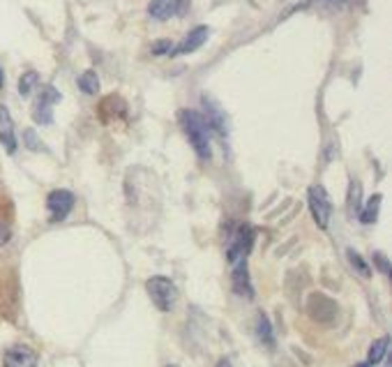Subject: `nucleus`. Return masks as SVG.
Wrapping results in <instances>:
<instances>
[{
  "label": "nucleus",
  "mask_w": 392,
  "mask_h": 367,
  "mask_svg": "<svg viewBox=\"0 0 392 367\" xmlns=\"http://www.w3.org/2000/svg\"><path fill=\"white\" fill-rule=\"evenodd\" d=\"M379 208H381V194H374V197L367 201V206L358 213L360 222H363V224H374L376 220H379Z\"/></svg>",
  "instance_id": "obj_15"
},
{
  "label": "nucleus",
  "mask_w": 392,
  "mask_h": 367,
  "mask_svg": "<svg viewBox=\"0 0 392 367\" xmlns=\"http://www.w3.org/2000/svg\"><path fill=\"white\" fill-rule=\"evenodd\" d=\"M60 95L54 86H44L33 107V121L37 125H51L54 123V107L60 102Z\"/></svg>",
  "instance_id": "obj_4"
},
{
  "label": "nucleus",
  "mask_w": 392,
  "mask_h": 367,
  "mask_svg": "<svg viewBox=\"0 0 392 367\" xmlns=\"http://www.w3.org/2000/svg\"><path fill=\"white\" fill-rule=\"evenodd\" d=\"M79 88L84 91L86 95H95L100 91V77H97L95 70H86L84 74L79 77Z\"/></svg>",
  "instance_id": "obj_17"
},
{
  "label": "nucleus",
  "mask_w": 392,
  "mask_h": 367,
  "mask_svg": "<svg viewBox=\"0 0 392 367\" xmlns=\"http://www.w3.org/2000/svg\"><path fill=\"white\" fill-rule=\"evenodd\" d=\"M0 144L10 155L17 153V134H14V121H12V114L10 109L5 107V104H0Z\"/></svg>",
  "instance_id": "obj_9"
},
{
  "label": "nucleus",
  "mask_w": 392,
  "mask_h": 367,
  "mask_svg": "<svg viewBox=\"0 0 392 367\" xmlns=\"http://www.w3.org/2000/svg\"><path fill=\"white\" fill-rule=\"evenodd\" d=\"M252 243H254V231L250 224H243V227L236 229V234H233L231 243H229V252H226V259L231 261V264H236L240 259H247V254L252 250Z\"/></svg>",
  "instance_id": "obj_5"
},
{
  "label": "nucleus",
  "mask_w": 392,
  "mask_h": 367,
  "mask_svg": "<svg viewBox=\"0 0 392 367\" xmlns=\"http://www.w3.org/2000/svg\"><path fill=\"white\" fill-rule=\"evenodd\" d=\"M24 144L30 148V151H40V148H42V141L37 139L35 130H26V132H24Z\"/></svg>",
  "instance_id": "obj_21"
},
{
  "label": "nucleus",
  "mask_w": 392,
  "mask_h": 367,
  "mask_svg": "<svg viewBox=\"0 0 392 367\" xmlns=\"http://www.w3.org/2000/svg\"><path fill=\"white\" fill-rule=\"evenodd\" d=\"M233 291L243 298H254V289L250 282V271H247V259H240L233 264Z\"/></svg>",
  "instance_id": "obj_10"
},
{
  "label": "nucleus",
  "mask_w": 392,
  "mask_h": 367,
  "mask_svg": "<svg viewBox=\"0 0 392 367\" xmlns=\"http://www.w3.org/2000/svg\"><path fill=\"white\" fill-rule=\"evenodd\" d=\"M146 289H148L150 301H153V305L160 312H171L173 307H176L178 289H176V284L169 280V277H164V275L150 277V280L146 282Z\"/></svg>",
  "instance_id": "obj_2"
},
{
  "label": "nucleus",
  "mask_w": 392,
  "mask_h": 367,
  "mask_svg": "<svg viewBox=\"0 0 392 367\" xmlns=\"http://www.w3.org/2000/svg\"><path fill=\"white\" fill-rule=\"evenodd\" d=\"M349 213L351 215L360 213V183L358 181H351V187H349Z\"/></svg>",
  "instance_id": "obj_19"
},
{
  "label": "nucleus",
  "mask_w": 392,
  "mask_h": 367,
  "mask_svg": "<svg viewBox=\"0 0 392 367\" xmlns=\"http://www.w3.org/2000/svg\"><path fill=\"white\" fill-rule=\"evenodd\" d=\"M203 107H206V116H203V118L208 121L210 130H215L220 137H226V123H224V116H222L220 107H217V104L206 95H203Z\"/></svg>",
  "instance_id": "obj_12"
},
{
  "label": "nucleus",
  "mask_w": 392,
  "mask_h": 367,
  "mask_svg": "<svg viewBox=\"0 0 392 367\" xmlns=\"http://www.w3.org/2000/svg\"><path fill=\"white\" fill-rule=\"evenodd\" d=\"M3 367H37V354L26 344H14L5 351Z\"/></svg>",
  "instance_id": "obj_7"
},
{
  "label": "nucleus",
  "mask_w": 392,
  "mask_h": 367,
  "mask_svg": "<svg viewBox=\"0 0 392 367\" xmlns=\"http://www.w3.org/2000/svg\"><path fill=\"white\" fill-rule=\"evenodd\" d=\"M47 208H49L51 220L54 222L65 220L74 208V194L70 190H54L47 197Z\"/></svg>",
  "instance_id": "obj_6"
},
{
  "label": "nucleus",
  "mask_w": 392,
  "mask_h": 367,
  "mask_svg": "<svg viewBox=\"0 0 392 367\" xmlns=\"http://www.w3.org/2000/svg\"><path fill=\"white\" fill-rule=\"evenodd\" d=\"M210 37V28L208 26H196L192 28L190 33L183 37V42L178 44V47H173V54L171 56H187V54H194L196 49H201L206 40Z\"/></svg>",
  "instance_id": "obj_8"
},
{
  "label": "nucleus",
  "mask_w": 392,
  "mask_h": 367,
  "mask_svg": "<svg viewBox=\"0 0 392 367\" xmlns=\"http://www.w3.org/2000/svg\"><path fill=\"white\" fill-rule=\"evenodd\" d=\"M215 367H233V365H231V361H226V358H224V361H220Z\"/></svg>",
  "instance_id": "obj_24"
},
{
  "label": "nucleus",
  "mask_w": 392,
  "mask_h": 367,
  "mask_svg": "<svg viewBox=\"0 0 392 367\" xmlns=\"http://www.w3.org/2000/svg\"><path fill=\"white\" fill-rule=\"evenodd\" d=\"M349 261H351V266L356 268V271L363 275V277H372V268H369V264H367L363 257H360L358 252L349 250Z\"/></svg>",
  "instance_id": "obj_18"
},
{
  "label": "nucleus",
  "mask_w": 392,
  "mask_h": 367,
  "mask_svg": "<svg viewBox=\"0 0 392 367\" xmlns=\"http://www.w3.org/2000/svg\"><path fill=\"white\" fill-rule=\"evenodd\" d=\"M309 211H312L314 222L319 224L321 229H328L330 215H333V204H330L328 192L323 190L321 185L309 187Z\"/></svg>",
  "instance_id": "obj_3"
},
{
  "label": "nucleus",
  "mask_w": 392,
  "mask_h": 367,
  "mask_svg": "<svg viewBox=\"0 0 392 367\" xmlns=\"http://www.w3.org/2000/svg\"><path fill=\"white\" fill-rule=\"evenodd\" d=\"M169 367H176V365H169Z\"/></svg>",
  "instance_id": "obj_27"
},
{
  "label": "nucleus",
  "mask_w": 392,
  "mask_h": 367,
  "mask_svg": "<svg viewBox=\"0 0 392 367\" xmlns=\"http://www.w3.org/2000/svg\"><path fill=\"white\" fill-rule=\"evenodd\" d=\"M388 349H390V337H379L376 342H372V347H369V354H367V365L369 367H374V365H379L383 358L388 356Z\"/></svg>",
  "instance_id": "obj_13"
},
{
  "label": "nucleus",
  "mask_w": 392,
  "mask_h": 367,
  "mask_svg": "<svg viewBox=\"0 0 392 367\" xmlns=\"http://www.w3.org/2000/svg\"><path fill=\"white\" fill-rule=\"evenodd\" d=\"M356 367H369V365H367V363H358Z\"/></svg>",
  "instance_id": "obj_26"
},
{
  "label": "nucleus",
  "mask_w": 392,
  "mask_h": 367,
  "mask_svg": "<svg viewBox=\"0 0 392 367\" xmlns=\"http://www.w3.org/2000/svg\"><path fill=\"white\" fill-rule=\"evenodd\" d=\"M256 335H259V340L266 344L268 349L275 347V335H273V326H270V321L266 314H259V319H256Z\"/></svg>",
  "instance_id": "obj_14"
},
{
  "label": "nucleus",
  "mask_w": 392,
  "mask_h": 367,
  "mask_svg": "<svg viewBox=\"0 0 392 367\" xmlns=\"http://www.w3.org/2000/svg\"><path fill=\"white\" fill-rule=\"evenodd\" d=\"M10 238H12V231L5 227V224H0V247L10 243Z\"/></svg>",
  "instance_id": "obj_23"
},
{
  "label": "nucleus",
  "mask_w": 392,
  "mask_h": 367,
  "mask_svg": "<svg viewBox=\"0 0 392 367\" xmlns=\"http://www.w3.org/2000/svg\"><path fill=\"white\" fill-rule=\"evenodd\" d=\"M183 10V3L180 0H150L148 5V14L157 21H167L171 17H176Z\"/></svg>",
  "instance_id": "obj_11"
},
{
  "label": "nucleus",
  "mask_w": 392,
  "mask_h": 367,
  "mask_svg": "<svg viewBox=\"0 0 392 367\" xmlns=\"http://www.w3.org/2000/svg\"><path fill=\"white\" fill-rule=\"evenodd\" d=\"M374 264L379 266V271H381L383 275H390V273H392V268H390V261H388L386 257H383L381 252H376V254H374Z\"/></svg>",
  "instance_id": "obj_22"
},
{
  "label": "nucleus",
  "mask_w": 392,
  "mask_h": 367,
  "mask_svg": "<svg viewBox=\"0 0 392 367\" xmlns=\"http://www.w3.org/2000/svg\"><path fill=\"white\" fill-rule=\"evenodd\" d=\"M180 118V125H183V132L187 134V139H190V144L194 148V153L199 155V160L208 162L210 157H213V148H210V125L208 121L203 118V114L194 109H183L178 114Z\"/></svg>",
  "instance_id": "obj_1"
},
{
  "label": "nucleus",
  "mask_w": 392,
  "mask_h": 367,
  "mask_svg": "<svg viewBox=\"0 0 392 367\" xmlns=\"http://www.w3.org/2000/svg\"><path fill=\"white\" fill-rule=\"evenodd\" d=\"M5 86V74H3V67H0V88Z\"/></svg>",
  "instance_id": "obj_25"
},
{
  "label": "nucleus",
  "mask_w": 392,
  "mask_h": 367,
  "mask_svg": "<svg viewBox=\"0 0 392 367\" xmlns=\"http://www.w3.org/2000/svg\"><path fill=\"white\" fill-rule=\"evenodd\" d=\"M37 86H40V74H37L35 70H28V72L21 74V79H19V95L30 97V93H33Z\"/></svg>",
  "instance_id": "obj_16"
},
{
  "label": "nucleus",
  "mask_w": 392,
  "mask_h": 367,
  "mask_svg": "<svg viewBox=\"0 0 392 367\" xmlns=\"http://www.w3.org/2000/svg\"><path fill=\"white\" fill-rule=\"evenodd\" d=\"M173 47H176V44H173L171 40H157V42H153V47H150V54L153 56H171L173 54Z\"/></svg>",
  "instance_id": "obj_20"
}]
</instances>
